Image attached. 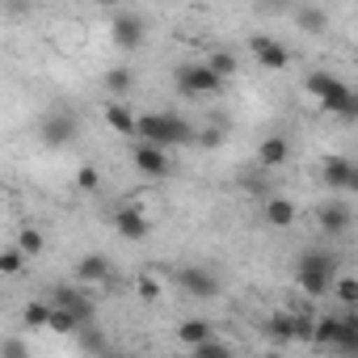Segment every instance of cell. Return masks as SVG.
Here are the masks:
<instances>
[{
  "label": "cell",
  "instance_id": "cell-1",
  "mask_svg": "<svg viewBox=\"0 0 358 358\" xmlns=\"http://www.w3.org/2000/svg\"><path fill=\"white\" fill-rule=\"evenodd\" d=\"M139 143H152V148H186V143H199V131L182 118V114H169V110H152V114H139V131H135Z\"/></svg>",
  "mask_w": 358,
  "mask_h": 358
},
{
  "label": "cell",
  "instance_id": "cell-2",
  "mask_svg": "<svg viewBox=\"0 0 358 358\" xmlns=\"http://www.w3.org/2000/svg\"><path fill=\"white\" fill-rule=\"evenodd\" d=\"M341 274H337V257L329 253V249H303L299 257H295V287L303 291V295H329L333 291V282H337Z\"/></svg>",
  "mask_w": 358,
  "mask_h": 358
},
{
  "label": "cell",
  "instance_id": "cell-3",
  "mask_svg": "<svg viewBox=\"0 0 358 358\" xmlns=\"http://www.w3.org/2000/svg\"><path fill=\"white\" fill-rule=\"evenodd\" d=\"M303 89H308V97L320 106V110H329V114H341V106L350 101V85L345 80H337L333 72H308V80H303Z\"/></svg>",
  "mask_w": 358,
  "mask_h": 358
},
{
  "label": "cell",
  "instance_id": "cell-4",
  "mask_svg": "<svg viewBox=\"0 0 358 358\" xmlns=\"http://www.w3.org/2000/svg\"><path fill=\"white\" fill-rule=\"evenodd\" d=\"M173 85H177V93H186V97H211V93L224 89V80L207 68V59H199V64H177Z\"/></svg>",
  "mask_w": 358,
  "mask_h": 358
},
{
  "label": "cell",
  "instance_id": "cell-5",
  "mask_svg": "<svg viewBox=\"0 0 358 358\" xmlns=\"http://www.w3.org/2000/svg\"><path fill=\"white\" fill-rule=\"evenodd\" d=\"M110 38H114L118 51H139L148 43V17L135 13V9H118L110 17Z\"/></svg>",
  "mask_w": 358,
  "mask_h": 358
},
{
  "label": "cell",
  "instance_id": "cell-6",
  "mask_svg": "<svg viewBox=\"0 0 358 358\" xmlns=\"http://www.w3.org/2000/svg\"><path fill=\"white\" fill-rule=\"evenodd\" d=\"M38 135H43L47 148H68V143H76V135H80V118H76L68 106H59V110H51V114L38 122Z\"/></svg>",
  "mask_w": 358,
  "mask_h": 358
},
{
  "label": "cell",
  "instance_id": "cell-7",
  "mask_svg": "<svg viewBox=\"0 0 358 358\" xmlns=\"http://www.w3.org/2000/svg\"><path fill=\"white\" fill-rule=\"evenodd\" d=\"M177 287H182L190 299H215L220 295V274L207 266H182L177 270Z\"/></svg>",
  "mask_w": 358,
  "mask_h": 358
},
{
  "label": "cell",
  "instance_id": "cell-8",
  "mask_svg": "<svg viewBox=\"0 0 358 358\" xmlns=\"http://www.w3.org/2000/svg\"><path fill=\"white\" fill-rule=\"evenodd\" d=\"M350 224H354V207H350L345 199H329V203L316 207V228H320L324 236H345Z\"/></svg>",
  "mask_w": 358,
  "mask_h": 358
},
{
  "label": "cell",
  "instance_id": "cell-9",
  "mask_svg": "<svg viewBox=\"0 0 358 358\" xmlns=\"http://www.w3.org/2000/svg\"><path fill=\"white\" fill-rule=\"evenodd\" d=\"M354 169H358V160H350V156H329V160L320 164V182L329 186L333 199H345V194H350Z\"/></svg>",
  "mask_w": 358,
  "mask_h": 358
},
{
  "label": "cell",
  "instance_id": "cell-10",
  "mask_svg": "<svg viewBox=\"0 0 358 358\" xmlns=\"http://www.w3.org/2000/svg\"><path fill=\"white\" fill-rule=\"evenodd\" d=\"M131 164H135L143 177H152V182H160V177H169V173H173V156H169L164 148H152V143H135Z\"/></svg>",
  "mask_w": 358,
  "mask_h": 358
},
{
  "label": "cell",
  "instance_id": "cell-11",
  "mask_svg": "<svg viewBox=\"0 0 358 358\" xmlns=\"http://www.w3.org/2000/svg\"><path fill=\"white\" fill-rule=\"evenodd\" d=\"M249 51H253V59H257L262 68H270V72H282V68L291 64V51H287L278 38H266V34H253V38H249Z\"/></svg>",
  "mask_w": 358,
  "mask_h": 358
},
{
  "label": "cell",
  "instance_id": "cell-12",
  "mask_svg": "<svg viewBox=\"0 0 358 358\" xmlns=\"http://www.w3.org/2000/svg\"><path fill=\"white\" fill-rule=\"evenodd\" d=\"M114 232H118L122 241H135V245H139V241H148V236H152V224H148V215H143L139 207H131V203H127V207H118V211H114Z\"/></svg>",
  "mask_w": 358,
  "mask_h": 358
},
{
  "label": "cell",
  "instance_id": "cell-13",
  "mask_svg": "<svg viewBox=\"0 0 358 358\" xmlns=\"http://www.w3.org/2000/svg\"><path fill=\"white\" fill-rule=\"evenodd\" d=\"M51 303H55V308H68V312H72V316H76L85 329L93 324V303H89V299H85L76 287H59V291L51 295Z\"/></svg>",
  "mask_w": 358,
  "mask_h": 358
},
{
  "label": "cell",
  "instance_id": "cell-14",
  "mask_svg": "<svg viewBox=\"0 0 358 358\" xmlns=\"http://www.w3.org/2000/svg\"><path fill=\"white\" fill-rule=\"evenodd\" d=\"M177 341L190 345V350H199V345L215 341V324H211V320H203V316H190V320L177 324Z\"/></svg>",
  "mask_w": 358,
  "mask_h": 358
},
{
  "label": "cell",
  "instance_id": "cell-15",
  "mask_svg": "<svg viewBox=\"0 0 358 358\" xmlns=\"http://www.w3.org/2000/svg\"><path fill=\"white\" fill-rule=\"evenodd\" d=\"M262 215H266V224H270V228H291L299 211H295V203H291V199H282V194H266Z\"/></svg>",
  "mask_w": 358,
  "mask_h": 358
},
{
  "label": "cell",
  "instance_id": "cell-16",
  "mask_svg": "<svg viewBox=\"0 0 358 358\" xmlns=\"http://www.w3.org/2000/svg\"><path fill=\"white\" fill-rule=\"evenodd\" d=\"M106 127L114 135H135L139 131V118H135V110L127 101H106Z\"/></svg>",
  "mask_w": 358,
  "mask_h": 358
},
{
  "label": "cell",
  "instance_id": "cell-17",
  "mask_svg": "<svg viewBox=\"0 0 358 358\" xmlns=\"http://www.w3.org/2000/svg\"><path fill=\"white\" fill-rule=\"evenodd\" d=\"M76 278L89 282V287L110 282V257H101V253H85V257L76 262Z\"/></svg>",
  "mask_w": 358,
  "mask_h": 358
},
{
  "label": "cell",
  "instance_id": "cell-18",
  "mask_svg": "<svg viewBox=\"0 0 358 358\" xmlns=\"http://www.w3.org/2000/svg\"><path fill=\"white\" fill-rule=\"evenodd\" d=\"M287 156H291L287 135H270V139H262V148H257V164H262V169H278V164H287Z\"/></svg>",
  "mask_w": 358,
  "mask_h": 358
},
{
  "label": "cell",
  "instance_id": "cell-19",
  "mask_svg": "<svg viewBox=\"0 0 358 358\" xmlns=\"http://www.w3.org/2000/svg\"><path fill=\"white\" fill-rule=\"evenodd\" d=\"M341 358H358V312H341V337H337V350Z\"/></svg>",
  "mask_w": 358,
  "mask_h": 358
},
{
  "label": "cell",
  "instance_id": "cell-20",
  "mask_svg": "<svg viewBox=\"0 0 358 358\" xmlns=\"http://www.w3.org/2000/svg\"><path fill=\"white\" fill-rule=\"evenodd\" d=\"M101 85H106V93H110L114 101H122V97L135 89V72H131V68H110V72L101 76Z\"/></svg>",
  "mask_w": 358,
  "mask_h": 358
},
{
  "label": "cell",
  "instance_id": "cell-21",
  "mask_svg": "<svg viewBox=\"0 0 358 358\" xmlns=\"http://www.w3.org/2000/svg\"><path fill=\"white\" fill-rule=\"evenodd\" d=\"M295 26H299L303 34H324V30H329V13L316 9V5H303V9H295Z\"/></svg>",
  "mask_w": 358,
  "mask_h": 358
},
{
  "label": "cell",
  "instance_id": "cell-22",
  "mask_svg": "<svg viewBox=\"0 0 358 358\" xmlns=\"http://www.w3.org/2000/svg\"><path fill=\"white\" fill-rule=\"evenodd\" d=\"M51 312H55L51 299H34V303H26L22 324H26V329H51Z\"/></svg>",
  "mask_w": 358,
  "mask_h": 358
},
{
  "label": "cell",
  "instance_id": "cell-23",
  "mask_svg": "<svg viewBox=\"0 0 358 358\" xmlns=\"http://www.w3.org/2000/svg\"><path fill=\"white\" fill-rule=\"evenodd\" d=\"M266 337L270 341H295V312H274L266 320Z\"/></svg>",
  "mask_w": 358,
  "mask_h": 358
},
{
  "label": "cell",
  "instance_id": "cell-24",
  "mask_svg": "<svg viewBox=\"0 0 358 358\" xmlns=\"http://www.w3.org/2000/svg\"><path fill=\"white\" fill-rule=\"evenodd\" d=\"M337 337H341V316H337V312H333V316H320V320H316V337H312V345L337 350Z\"/></svg>",
  "mask_w": 358,
  "mask_h": 358
},
{
  "label": "cell",
  "instance_id": "cell-25",
  "mask_svg": "<svg viewBox=\"0 0 358 358\" xmlns=\"http://www.w3.org/2000/svg\"><path fill=\"white\" fill-rule=\"evenodd\" d=\"M207 68H211L220 80H228V76H236V55H232V51H211V55H207Z\"/></svg>",
  "mask_w": 358,
  "mask_h": 358
},
{
  "label": "cell",
  "instance_id": "cell-26",
  "mask_svg": "<svg viewBox=\"0 0 358 358\" xmlns=\"http://www.w3.org/2000/svg\"><path fill=\"white\" fill-rule=\"evenodd\" d=\"M51 333H68V337H72V333H85V324H80L68 308H55V312H51Z\"/></svg>",
  "mask_w": 358,
  "mask_h": 358
},
{
  "label": "cell",
  "instance_id": "cell-27",
  "mask_svg": "<svg viewBox=\"0 0 358 358\" xmlns=\"http://www.w3.org/2000/svg\"><path fill=\"white\" fill-rule=\"evenodd\" d=\"M333 295H337V303H345V312H354L358 308V278H337Z\"/></svg>",
  "mask_w": 358,
  "mask_h": 358
},
{
  "label": "cell",
  "instance_id": "cell-28",
  "mask_svg": "<svg viewBox=\"0 0 358 358\" xmlns=\"http://www.w3.org/2000/svg\"><path fill=\"white\" fill-rule=\"evenodd\" d=\"M26 270V253L17 249V245H9L5 253H0V274H9V278H17Z\"/></svg>",
  "mask_w": 358,
  "mask_h": 358
},
{
  "label": "cell",
  "instance_id": "cell-29",
  "mask_svg": "<svg viewBox=\"0 0 358 358\" xmlns=\"http://www.w3.org/2000/svg\"><path fill=\"white\" fill-rule=\"evenodd\" d=\"M76 190H85V194H97V190H101L97 164H80V169H76Z\"/></svg>",
  "mask_w": 358,
  "mask_h": 358
},
{
  "label": "cell",
  "instance_id": "cell-30",
  "mask_svg": "<svg viewBox=\"0 0 358 358\" xmlns=\"http://www.w3.org/2000/svg\"><path fill=\"white\" fill-rule=\"evenodd\" d=\"M43 245H47V241H43V232H38V228H26V232L17 236V249H22L26 257H38V253H43Z\"/></svg>",
  "mask_w": 358,
  "mask_h": 358
},
{
  "label": "cell",
  "instance_id": "cell-31",
  "mask_svg": "<svg viewBox=\"0 0 358 358\" xmlns=\"http://www.w3.org/2000/svg\"><path fill=\"white\" fill-rule=\"evenodd\" d=\"M190 354H194V358H236V354H232V345H228V341H220V337H215V341H207V345H199V350H190Z\"/></svg>",
  "mask_w": 358,
  "mask_h": 358
},
{
  "label": "cell",
  "instance_id": "cell-32",
  "mask_svg": "<svg viewBox=\"0 0 358 358\" xmlns=\"http://www.w3.org/2000/svg\"><path fill=\"white\" fill-rule=\"evenodd\" d=\"M135 295H139L143 303H156V299H160V287H156V278H152V274H139V278H135Z\"/></svg>",
  "mask_w": 358,
  "mask_h": 358
},
{
  "label": "cell",
  "instance_id": "cell-33",
  "mask_svg": "<svg viewBox=\"0 0 358 358\" xmlns=\"http://www.w3.org/2000/svg\"><path fill=\"white\" fill-rule=\"evenodd\" d=\"M316 337V320L308 312H295V341H312Z\"/></svg>",
  "mask_w": 358,
  "mask_h": 358
},
{
  "label": "cell",
  "instance_id": "cell-34",
  "mask_svg": "<svg viewBox=\"0 0 358 358\" xmlns=\"http://www.w3.org/2000/svg\"><path fill=\"white\" fill-rule=\"evenodd\" d=\"M199 143H203V148H220V143H224V131H220V127H207V131H199Z\"/></svg>",
  "mask_w": 358,
  "mask_h": 358
},
{
  "label": "cell",
  "instance_id": "cell-35",
  "mask_svg": "<svg viewBox=\"0 0 358 358\" xmlns=\"http://www.w3.org/2000/svg\"><path fill=\"white\" fill-rule=\"evenodd\" d=\"M337 118H341V122H358V89L350 93V101L341 106V114H337Z\"/></svg>",
  "mask_w": 358,
  "mask_h": 358
},
{
  "label": "cell",
  "instance_id": "cell-36",
  "mask_svg": "<svg viewBox=\"0 0 358 358\" xmlns=\"http://www.w3.org/2000/svg\"><path fill=\"white\" fill-rule=\"evenodd\" d=\"M5 358H30V354H26V341H22V337H9V341H5Z\"/></svg>",
  "mask_w": 358,
  "mask_h": 358
},
{
  "label": "cell",
  "instance_id": "cell-37",
  "mask_svg": "<svg viewBox=\"0 0 358 358\" xmlns=\"http://www.w3.org/2000/svg\"><path fill=\"white\" fill-rule=\"evenodd\" d=\"M350 194H358V169H354V182H350Z\"/></svg>",
  "mask_w": 358,
  "mask_h": 358
},
{
  "label": "cell",
  "instance_id": "cell-38",
  "mask_svg": "<svg viewBox=\"0 0 358 358\" xmlns=\"http://www.w3.org/2000/svg\"><path fill=\"white\" fill-rule=\"evenodd\" d=\"M190 358H194V354H190Z\"/></svg>",
  "mask_w": 358,
  "mask_h": 358
},
{
  "label": "cell",
  "instance_id": "cell-39",
  "mask_svg": "<svg viewBox=\"0 0 358 358\" xmlns=\"http://www.w3.org/2000/svg\"><path fill=\"white\" fill-rule=\"evenodd\" d=\"M354 312H358V308H354Z\"/></svg>",
  "mask_w": 358,
  "mask_h": 358
}]
</instances>
